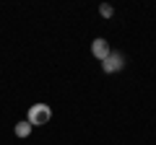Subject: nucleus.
I'll return each instance as SVG.
<instances>
[{"label": "nucleus", "mask_w": 156, "mask_h": 145, "mask_svg": "<svg viewBox=\"0 0 156 145\" xmlns=\"http://www.w3.org/2000/svg\"><path fill=\"white\" fill-rule=\"evenodd\" d=\"M50 119H52V109H50V104H34V106H29L26 122L31 124V127H44Z\"/></svg>", "instance_id": "1"}, {"label": "nucleus", "mask_w": 156, "mask_h": 145, "mask_svg": "<svg viewBox=\"0 0 156 145\" xmlns=\"http://www.w3.org/2000/svg\"><path fill=\"white\" fill-rule=\"evenodd\" d=\"M122 67H125V57L120 52H109V57L101 62V70L104 72H117V70H122Z\"/></svg>", "instance_id": "2"}, {"label": "nucleus", "mask_w": 156, "mask_h": 145, "mask_svg": "<svg viewBox=\"0 0 156 145\" xmlns=\"http://www.w3.org/2000/svg\"><path fill=\"white\" fill-rule=\"evenodd\" d=\"M109 52H112V49H109V42H107V39L96 36V39L91 42V55H94L99 62H104L107 57H109Z\"/></svg>", "instance_id": "3"}, {"label": "nucleus", "mask_w": 156, "mask_h": 145, "mask_svg": "<svg viewBox=\"0 0 156 145\" xmlns=\"http://www.w3.org/2000/svg\"><path fill=\"white\" fill-rule=\"evenodd\" d=\"M31 130H34V127H31V124L26 122V119H23V122H18L16 127H13V132H16V137H21V140H26L29 135H31Z\"/></svg>", "instance_id": "4"}, {"label": "nucleus", "mask_w": 156, "mask_h": 145, "mask_svg": "<svg viewBox=\"0 0 156 145\" xmlns=\"http://www.w3.org/2000/svg\"><path fill=\"white\" fill-rule=\"evenodd\" d=\"M99 13H101L104 18H112V13H115V11H112L109 3H101V5H99Z\"/></svg>", "instance_id": "5"}]
</instances>
